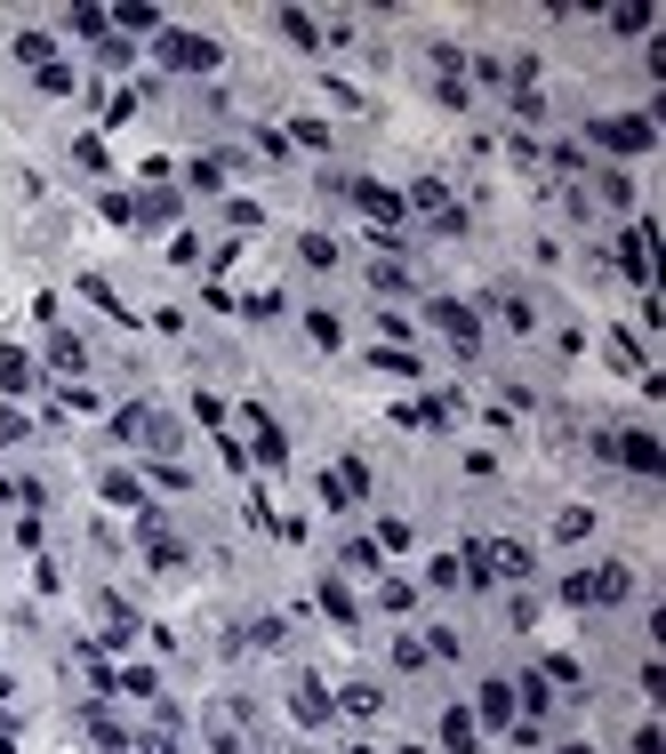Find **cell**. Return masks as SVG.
<instances>
[{
	"label": "cell",
	"mask_w": 666,
	"mask_h": 754,
	"mask_svg": "<svg viewBox=\"0 0 666 754\" xmlns=\"http://www.w3.org/2000/svg\"><path fill=\"white\" fill-rule=\"evenodd\" d=\"M458 570H466V586H490V578L522 586V578H538V554L522 538H466L458 546Z\"/></svg>",
	"instance_id": "1"
},
{
	"label": "cell",
	"mask_w": 666,
	"mask_h": 754,
	"mask_svg": "<svg viewBox=\"0 0 666 754\" xmlns=\"http://www.w3.org/2000/svg\"><path fill=\"white\" fill-rule=\"evenodd\" d=\"M321 193H346L377 233H401V217H410V209H401V193H394V186H377V177H321Z\"/></svg>",
	"instance_id": "2"
},
{
	"label": "cell",
	"mask_w": 666,
	"mask_h": 754,
	"mask_svg": "<svg viewBox=\"0 0 666 754\" xmlns=\"http://www.w3.org/2000/svg\"><path fill=\"white\" fill-rule=\"evenodd\" d=\"M602 465H627V474L658 482L666 474V442L651 434V425H618V434H602Z\"/></svg>",
	"instance_id": "3"
},
{
	"label": "cell",
	"mask_w": 666,
	"mask_h": 754,
	"mask_svg": "<svg viewBox=\"0 0 666 754\" xmlns=\"http://www.w3.org/2000/svg\"><path fill=\"white\" fill-rule=\"evenodd\" d=\"M153 56L169 73H217V65H226V49H217L209 33H153Z\"/></svg>",
	"instance_id": "4"
},
{
	"label": "cell",
	"mask_w": 666,
	"mask_h": 754,
	"mask_svg": "<svg viewBox=\"0 0 666 754\" xmlns=\"http://www.w3.org/2000/svg\"><path fill=\"white\" fill-rule=\"evenodd\" d=\"M587 145H602V153H651V145H658V120H651V113H611V120H587Z\"/></svg>",
	"instance_id": "5"
},
{
	"label": "cell",
	"mask_w": 666,
	"mask_h": 754,
	"mask_svg": "<svg viewBox=\"0 0 666 754\" xmlns=\"http://www.w3.org/2000/svg\"><path fill=\"white\" fill-rule=\"evenodd\" d=\"M426 321H434V330L450 337V345H458V354H466V361L482 354V314H474L466 297H434V305H426Z\"/></svg>",
	"instance_id": "6"
},
{
	"label": "cell",
	"mask_w": 666,
	"mask_h": 754,
	"mask_svg": "<svg viewBox=\"0 0 666 754\" xmlns=\"http://www.w3.org/2000/svg\"><path fill=\"white\" fill-rule=\"evenodd\" d=\"M241 425H249V458L266 465V474H281V465H290V434H281V418L249 401V410H241Z\"/></svg>",
	"instance_id": "7"
},
{
	"label": "cell",
	"mask_w": 666,
	"mask_h": 754,
	"mask_svg": "<svg viewBox=\"0 0 666 754\" xmlns=\"http://www.w3.org/2000/svg\"><path fill=\"white\" fill-rule=\"evenodd\" d=\"M361 498H370V465H361V458H330V474H321V506L346 514V506H361Z\"/></svg>",
	"instance_id": "8"
},
{
	"label": "cell",
	"mask_w": 666,
	"mask_h": 754,
	"mask_svg": "<svg viewBox=\"0 0 666 754\" xmlns=\"http://www.w3.org/2000/svg\"><path fill=\"white\" fill-rule=\"evenodd\" d=\"M474 723H482V730H514V723H522V715H514V675H490V682L474 690Z\"/></svg>",
	"instance_id": "9"
},
{
	"label": "cell",
	"mask_w": 666,
	"mask_h": 754,
	"mask_svg": "<svg viewBox=\"0 0 666 754\" xmlns=\"http://www.w3.org/2000/svg\"><path fill=\"white\" fill-rule=\"evenodd\" d=\"M33 385H40V361L25 354V345H0V401L33 394Z\"/></svg>",
	"instance_id": "10"
},
{
	"label": "cell",
	"mask_w": 666,
	"mask_h": 754,
	"mask_svg": "<svg viewBox=\"0 0 666 754\" xmlns=\"http://www.w3.org/2000/svg\"><path fill=\"white\" fill-rule=\"evenodd\" d=\"M330 706L354 715V723H377V715H386V690H377V682H346V690H330Z\"/></svg>",
	"instance_id": "11"
},
{
	"label": "cell",
	"mask_w": 666,
	"mask_h": 754,
	"mask_svg": "<svg viewBox=\"0 0 666 754\" xmlns=\"http://www.w3.org/2000/svg\"><path fill=\"white\" fill-rule=\"evenodd\" d=\"M587 586H594V610H618L635 595V570L627 562H602V570H587Z\"/></svg>",
	"instance_id": "12"
},
{
	"label": "cell",
	"mask_w": 666,
	"mask_h": 754,
	"mask_svg": "<svg viewBox=\"0 0 666 754\" xmlns=\"http://www.w3.org/2000/svg\"><path fill=\"white\" fill-rule=\"evenodd\" d=\"M49 370L65 378V385H80V370H89V337H73V330H56V337H49Z\"/></svg>",
	"instance_id": "13"
},
{
	"label": "cell",
	"mask_w": 666,
	"mask_h": 754,
	"mask_svg": "<svg viewBox=\"0 0 666 754\" xmlns=\"http://www.w3.org/2000/svg\"><path fill=\"white\" fill-rule=\"evenodd\" d=\"M370 290L377 297H410V265H401V250H377L370 257Z\"/></svg>",
	"instance_id": "14"
},
{
	"label": "cell",
	"mask_w": 666,
	"mask_h": 754,
	"mask_svg": "<svg viewBox=\"0 0 666 754\" xmlns=\"http://www.w3.org/2000/svg\"><path fill=\"white\" fill-rule=\"evenodd\" d=\"M441 746H450V754H482V723H474V706H450V715H441Z\"/></svg>",
	"instance_id": "15"
},
{
	"label": "cell",
	"mask_w": 666,
	"mask_h": 754,
	"mask_svg": "<svg viewBox=\"0 0 666 754\" xmlns=\"http://www.w3.org/2000/svg\"><path fill=\"white\" fill-rule=\"evenodd\" d=\"M185 186H193V193H226V186H233V153H201L193 169H185Z\"/></svg>",
	"instance_id": "16"
},
{
	"label": "cell",
	"mask_w": 666,
	"mask_h": 754,
	"mask_svg": "<svg viewBox=\"0 0 666 754\" xmlns=\"http://www.w3.org/2000/svg\"><path fill=\"white\" fill-rule=\"evenodd\" d=\"M618 265H627V281H642V290H651V226H627V241H618Z\"/></svg>",
	"instance_id": "17"
},
{
	"label": "cell",
	"mask_w": 666,
	"mask_h": 754,
	"mask_svg": "<svg viewBox=\"0 0 666 754\" xmlns=\"http://www.w3.org/2000/svg\"><path fill=\"white\" fill-rule=\"evenodd\" d=\"M401 209H418V217H441V209H450V186H441V177H410Z\"/></svg>",
	"instance_id": "18"
},
{
	"label": "cell",
	"mask_w": 666,
	"mask_h": 754,
	"mask_svg": "<svg viewBox=\"0 0 666 754\" xmlns=\"http://www.w3.org/2000/svg\"><path fill=\"white\" fill-rule=\"evenodd\" d=\"M273 33L290 40V49H321V25H313L306 9H273Z\"/></svg>",
	"instance_id": "19"
},
{
	"label": "cell",
	"mask_w": 666,
	"mask_h": 754,
	"mask_svg": "<svg viewBox=\"0 0 666 754\" xmlns=\"http://www.w3.org/2000/svg\"><path fill=\"white\" fill-rule=\"evenodd\" d=\"M490 305H498V321H507V330H514V337H530V330H538V305H530V297H522V290H498Z\"/></svg>",
	"instance_id": "20"
},
{
	"label": "cell",
	"mask_w": 666,
	"mask_h": 754,
	"mask_svg": "<svg viewBox=\"0 0 666 754\" xmlns=\"http://www.w3.org/2000/svg\"><path fill=\"white\" fill-rule=\"evenodd\" d=\"M290 715H297V723H330L337 706H330V690H321V682H297V690H290Z\"/></svg>",
	"instance_id": "21"
},
{
	"label": "cell",
	"mask_w": 666,
	"mask_h": 754,
	"mask_svg": "<svg viewBox=\"0 0 666 754\" xmlns=\"http://www.w3.org/2000/svg\"><path fill=\"white\" fill-rule=\"evenodd\" d=\"M0 498H9L16 514H40V506H49V482H40V474H16V482H0Z\"/></svg>",
	"instance_id": "22"
},
{
	"label": "cell",
	"mask_w": 666,
	"mask_h": 754,
	"mask_svg": "<svg viewBox=\"0 0 666 754\" xmlns=\"http://www.w3.org/2000/svg\"><path fill=\"white\" fill-rule=\"evenodd\" d=\"M177 217V186H145L137 193V226H169Z\"/></svg>",
	"instance_id": "23"
},
{
	"label": "cell",
	"mask_w": 666,
	"mask_h": 754,
	"mask_svg": "<svg viewBox=\"0 0 666 754\" xmlns=\"http://www.w3.org/2000/svg\"><path fill=\"white\" fill-rule=\"evenodd\" d=\"M97 490H105V506H129V514H145V482H137V474H120V465H113L105 482H97Z\"/></svg>",
	"instance_id": "24"
},
{
	"label": "cell",
	"mask_w": 666,
	"mask_h": 754,
	"mask_svg": "<svg viewBox=\"0 0 666 754\" xmlns=\"http://www.w3.org/2000/svg\"><path fill=\"white\" fill-rule=\"evenodd\" d=\"M321 610H330L337 626H361V602H354V586H346V578H321Z\"/></svg>",
	"instance_id": "25"
},
{
	"label": "cell",
	"mask_w": 666,
	"mask_h": 754,
	"mask_svg": "<svg viewBox=\"0 0 666 754\" xmlns=\"http://www.w3.org/2000/svg\"><path fill=\"white\" fill-rule=\"evenodd\" d=\"M370 370H386V378H426V361H418V354H401V345H377V354H370Z\"/></svg>",
	"instance_id": "26"
},
{
	"label": "cell",
	"mask_w": 666,
	"mask_h": 754,
	"mask_svg": "<svg viewBox=\"0 0 666 754\" xmlns=\"http://www.w3.org/2000/svg\"><path fill=\"white\" fill-rule=\"evenodd\" d=\"M33 89H40V97H73V89H80V73L65 65V56H56V65H40V73H33Z\"/></svg>",
	"instance_id": "27"
},
{
	"label": "cell",
	"mask_w": 666,
	"mask_h": 754,
	"mask_svg": "<svg viewBox=\"0 0 666 754\" xmlns=\"http://www.w3.org/2000/svg\"><path fill=\"white\" fill-rule=\"evenodd\" d=\"M306 337H313V345H330V354H337V345H346V321H337L330 305H313V314H306Z\"/></svg>",
	"instance_id": "28"
},
{
	"label": "cell",
	"mask_w": 666,
	"mask_h": 754,
	"mask_svg": "<svg viewBox=\"0 0 666 754\" xmlns=\"http://www.w3.org/2000/svg\"><path fill=\"white\" fill-rule=\"evenodd\" d=\"M16 65H33V73L56 65V40H49V33H16Z\"/></svg>",
	"instance_id": "29"
},
{
	"label": "cell",
	"mask_w": 666,
	"mask_h": 754,
	"mask_svg": "<svg viewBox=\"0 0 666 754\" xmlns=\"http://www.w3.org/2000/svg\"><path fill=\"white\" fill-rule=\"evenodd\" d=\"M16 442H33V418L16 401H0V450H16Z\"/></svg>",
	"instance_id": "30"
},
{
	"label": "cell",
	"mask_w": 666,
	"mask_h": 754,
	"mask_svg": "<svg viewBox=\"0 0 666 754\" xmlns=\"http://www.w3.org/2000/svg\"><path fill=\"white\" fill-rule=\"evenodd\" d=\"M80 297H89V305H105V314H113V321H129V305H120V297H113V281H97V273H80Z\"/></svg>",
	"instance_id": "31"
},
{
	"label": "cell",
	"mask_w": 666,
	"mask_h": 754,
	"mask_svg": "<svg viewBox=\"0 0 666 754\" xmlns=\"http://www.w3.org/2000/svg\"><path fill=\"white\" fill-rule=\"evenodd\" d=\"M538 682H562V690H578V682H587V666H578V659H538Z\"/></svg>",
	"instance_id": "32"
},
{
	"label": "cell",
	"mask_w": 666,
	"mask_h": 754,
	"mask_svg": "<svg viewBox=\"0 0 666 754\" xmlns=\"http://www.w3.org/2000/svg\"><path fill=\"white\" fill-rule=\"evenodd\" d=\"M594 201H611V209H627V201H635V186H627V177H618V169H594Z\"/></svg>",
	"instance_id": "33"
},
{
	"label": "cell",
	"mask_w": 666,
	"mask_h": 754,
	"mask_svg": "<svg viewBox=\"0 0 666 754\" xmlns=\"http://www.w3.org/2000/svg\"><path fill=\"white\" fill-rule=\"evenodd\" d=\"M297 257H306V265H321V273H330V265H337V241H330V233H297Z\"/></svg>",
	"instance_id": "34"
},
{
	"label": "cell",
	"mask_w": 666,
	"mask_h": 754,
	"mask_svg": "<svg viewBox=\"0 0 666 754\" xmlns=\"http://www.w3.org/2000/svg\"><path fill=\"white\" fill-rule=\"evenodd\" d=\"M65 25H73L80 40H113V16H105V9H73Z\"/></svg>",
	"instance_id": "35"
},
{
	"label": "cell",
	"mask_w": 666,
	"mask_h": 754,
	"mask_svg": "<svg viewBox=\"0 0 666 754\" xmlns=\"http://www.w3.org/2000/svg\"><path fill=\"white\" fill-rule=\"evenodd\" d=\"M113 690H129V699H161V675H153V666H129V675H113Z\"/></svg>",
	"instance_id": "36"
},
{
	"label": "cell",
	"mask_w": 666,
	"mask_h": 754,
	"mask_svg": "<svg viewBox=\"0 0 666 754\" xmlns=\"http://www.w3.org/2000/svg\"><path fill=\"white\" fill-rule=\"evenodd\" d=\"M377 554H410V522H401V514L377 522Z\"/></svg>",
	"instance_id": "37"
},
{
	"label": "cell",
	"mask_w": 666,
	"mask_h": 754,
	"mask_svg": "<svg viewBox=\"0 0 666 754\" xmlns=\"http://www.w3.org/2000/svg\"><path fill=\"white\" fill-rule=\"evenodd\" d=\"M337 562H346V570H377V538H346V546H337Z\"/></svg>",
	"instance_id": "38"
},
{
	"label": "cell",
	"mask_w": 666,
	"mask_h": 754,
	"mask_svg": "<svg viewBox=\"0 0 666 754\" xmlns=\"http://www.w3.org/2000/svg\"><path fill=\"white\" fill-rule=\"evenodd\" d=\"M587 529H594L587 506H562V514H554V538H587Z\"/></svg>",
	"instance_id": "39"
},
{
	"label": "cell",
	"mask_w": 666,
	"mask_h": 754,
	"mask_svg": "<svg viewBox=\"0 0 666 754\" xmlns=\"http://www.w3.org/2000/svg\"><path fill=\"white\" fill-rule=\"evenodd\" d=\"M434 233H441V241H466V233H474V217H466V209H458V201H450V209L434 217Z\"/></svg>",
	"instance_id": "40"
},
{
	"label": "cell",
	"mask_w": 666,
	"mask_h": 754,
	"mask_svg": "<svg viewBox=\"0 0 666 754\" xmlns=\"http://www.w3.org/2000/svg\"><path fill=\"white\" fill-rule=\"evenodd\" d=\"M418 642H426V659H458V650H466V642H458V626H434V635H418Z\"/></svg>",
	"instance_id": "41"
},
{
	"label": "cell",
	"mask_w": 666,
	"mask_h": 754,
	"mask_svg": "<svg viewBox=\"0 0 666 754\" xmlns=\"http://www.w3.org/2000/svg\"><path fill=\"white\" fill-rule=\"evenodd\" d=\"M410 602H418L410 578H386V586H377V610H410Z\"/></svg>",
	"instance_id": "42"
},
{
	"label": "cell",
	"mask_w": 666,
	"mask_h": 754,
	"mask_svg": "<svg viewBox=\"0 0 666 754\" xmlns=\"http://www.w3.org/2000/svg\"><path fill=\"white\" fill-rule=\"evenodd\" d=\"M507 626H514V635H530V626H538V602H530V595H507Z\"/></svg>",
	"instance_id": "43"
},
{
	"label": "cell",
	"mask_w": 666,
	"mask_h": 754,
	"mask_svg": "<svg viewBox=\"0 0 666 754\" xmlns=\"http://www.w3.org/2000/svg\"><path fill=\"white\" fill-rule=\"evenodd\" d=\"M193 418L209 425V434H226V418H233V410H226V401H217V394H201V401H193Z\"/></svg>",
	"instance_id": "44"
},
{
	"label": "cell",
	"mask_w": 666,
	"mask_h": 754,
	"mask_svg": "<svg viewBox=\"0 0 666 754\" xmlns=\"http://www.w3.org/2000/svg\"><path fill=\"white\" fill-rule=\"evenodd\" d=\"M394 666H410V675H418V666H426V642H418V635H394Z\"/></svg>",
	"instance_id": "45"
},
{
	"label": "cell",
	"mask_w": 666,
	"mask_h": 754,
	"mask_svg": "<svg viewBox=\"0 0 666 754\" xmlns=\"http://www.w3.org/2000/svg\"><path fill=\"white\" fill-rule=\"evenodd\" d=\"M611 33H627V40L651 33V9H611Z\"/></svg>",
	"instance_id": "46"
},
{
	"label": "cell",
	"mask_w": 666,
	"mask_h": 754,
	"mask_svg": "<svg viewBox=\"0 0 666 754\" xmlns=\"http://www.w3.org/2000/svg\"><path fill=\"white\" fill-rule=\"evenodd\" d=\"M642 699L666 706V666H658V659H642Z\"/></svg>",
	"instance_id": "47"
},
{
	"label": "cell",
	"mask_w": 666,
	"mask_h": 754,
	"mask_svg": "<svg viewBox=\"0 0 666 754\" xmlns=\"http://www.w3.org/2000/svg\"><path fill=\"white\" fill-rule=\"evenodd\" d=\"M153 482H161V490H193V474H185L177 458H161V465H153Z\"/></svg>",
	"instance_id": "48"
},
{
	"label": "cell",
	"mask_w": 666,
	"mask_h": 754,
	"mask_svg": "<svg viewBox=\"0 0 666 754\" xmlns=\"http://www.w3.org/2000/svg\"><path fill=\"white\" fill-rule=\"evenodd\" d=\"M426 586H466V570H458V554H441V562L426 570Z\"/></svg>",
	"instance_id": "49"
},
{
	"label": "cell",
	"mask_w": 666,
	"mask_h": 754,
	"mask_svg": "<svg viewBox=\"0 0 666 754\" xmlns=\"http://www.w3.org/2000/svg\"><path fill=\"white\" fill-rule=\"evenodd\" d=\"M635 754H666V739H658V723H642V730H635Z\"/></svg>",
	"instance_id": "50"
},
{
	"label": "cell",
	"mask_w": 666,
	"mask_h": 754,
	"mask_svg": "<svg viewBox=\"0 0 666 754\" xmlns=\"http://www.w3.org/2000/svg\"><path fill=\"white\" fill-rule=\"evenodd\" d=\"M145 754H185V746H177V730H153V739H145Z\"/></svg>",
	"instance_id": "51"
},
{
	"label": "cell",
	"mask_w": 666,
	"mask_h": 754,
	"mask_svg": "<svg viewBox=\"0 0 666 754\" xmlns=\"http://www.w3.org/2000/svg\"><path fill=\"white\" fill-rule=\"evenodd\" d=\"M554 754H594V746H587V739H571V746H554Z\"/></svg>",
	"instance_id": "52"
},
{
	"label": "cell",
	"mask_w": 666,
	"mask_h": 754,
	"mask_svg": "<svg viewBox=\"0 0 666 754\" xmlns=\"http://www.w3.org/2000/svg\"><path fill=\"white\" fill-rule=\"evenodd\" d=\"M105 754H137V746H105Z\"/></svg>",
	"instance_id": "53"
},
{
	"label": "cell",
	"mask_w": 666,
	"mask_h": 754,
	"mask_svg": "<svg viewBox=\"0 0 666 754\" xmlns=\"http://www.w3.org/2000/svg\"><path fill=\"white\" fill-rule=\"evenodd\" d=\"M346 754H377V746H346Z\"/></svg>",
	"instance_id": "54"
}]
</instances>
